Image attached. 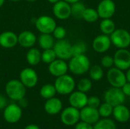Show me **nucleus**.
I'll return each mask as SVG.
<instances>
[{"instance_id":"1","label":"nucleus","mask_w":130,"mask_h":129,"mask_svg":"<svg viewBox=\"0 0 130 129\" xmlns=\"http://www.w3.org/2000/svg\"><path fill=\"white\" fill-rule=\"evenodd\" d=\"M69 70L75 75H82L88 72L91 67L89 58L85 55L73 56L68 63Z\"/></svg>"},{"instance_id":"2","label":"nucleus","mask_w":130,"mask_h":129,"mask_svg":"<svg viewBox=\"0 0 130 129\" xmlns=\"http://www.w3.org/2000/svg\"><path fill=\"white\" fill-rule=\"evenodd\" d=\"M54 86L56 93L61 95H69L74 91L76 84L75 79L71 75L66 74L56 78Z\"/></svg>"},{"instance_id":"3","label":"nucleus","mask_w":130,"mask_h":129,"mask_svg":"<svg viewBox=\"0 0 130 129\" xmlns=\"http://www.w3.org/2000/svg\"><path fill=\"white\" fill-rule=\"evenodd\" d=\"M6 95L12 100L18 101L25 97L26 87L20 80L12 79L8 81L5 85Z\"/></svg>"},{"instance_id":"4","label":"nucleus","mask_w":130,"mask_h":129,"mask_svg":"<svg viewBox=\"0 0 130 129\" xmlns=\"http://www.w3.org/2000/svg\"><path fill=\"white\" fill-rule=\"evenodd\" d=\"M110 36L112 44L117 49H127L130 46V33L126 29H116Z\"/></svg>"},{"instance_id":"5","label":"nucleus","mask_w":130,"mask_h":129,"mask_svg":"<svg viewBox=\"0 0 130 129\" xmlns=\"http://www.w3.org/2000/svg\"><path fill=\"white\" fill-rule=\"evenodd\" d=\"M57 59L69 60L72 57V44L65 39L55 42L53 47Z\"/></svg>"},{"instance_id":"6","label":"nucleus","mask_w":130,"mask_h":129,"mask_svg":"<svg viewBox=\"0 0 130 129\" xmlns=\"http://www.w3.org/2000/svg\"><path fill=\"white\" fill-rule=\"evenodd\" d=\"M107 78L109 84L113 87L121 88L127 81L124 71H122L116 67H112L108 69Z\"/></svg>"},{"instance_id":"7","label":"nucleus","mask_w":130,"mask_h":129,"mask_svg":"<svg viewBox=\"0 0 130 129\" xmlns=\"http://www.w3.org/2000/svg\"><path fill=\"white\" fill-rule=\"evenodd\" d=\"M55 19L48 15H42L35 21V27L40 33H52L56 27Z\"/></svg>"},{"instance_id":"8","label":"nucleus","mask_w":130,"mask_h":129,"mask_svg":"<svg viewBox=\"0 0 130 129\" xmlns=\"http://www.w3.org/2000/svg\"><path fill=\"white\" fill-rule=\"evenodd\" d=\"M125 100L126 96L121 88L112 87L104 94V101L113 107L120 104H123Z\"/></svg>"},{"instance_id":"9","label":"nucleus","mask_w":130,"mask_h":129,"mask_svg":"<svg viewBox=\"0 0 130 129\" xmlns=\"http://www.w3.org/2000/svg\"><path fill=\"white\" fill-rule=\"evenodd\" d=\"M114 66L122 71L130 68V52L126 49H118L113 55Z\"/></svg>"},{"instance_id":"10","label":"nucleus","mask_w":130,"mask_h":129,"mask_svg":"<svg viewBox=\"0 0 130 129\" xmlns=\"http://www.w3.org/2000/svg\"><path fill=\"white\" fill-rule=\"evenodd\" d=\"M22 116V109L16 103H11L6 106L4 109L3 117L4 119L11 124L18 122Z\"/></svg>"},{"instance_id":"11","label":"nucleus","mask_w":130,"mask_h":129,"mask_svg":"<svg viewBox=\"0 0 130 129\" xmlns=\"http://www.w3.org/2000/svg\"><path fill=\"white\" fill-rule=\"evenodd\" d=\"M61 122L68 126L76 125L80 119V111L73 106H69L62 110L60 116Z\"/></svg>"},{"instance_id":"12","label":"nucleus","mask_w":130,"mask_h":129,"mask_svg":"<svg viewBox=\"0 0 130 129\" xmlns=\"http://www.w3.org/2000/svg\"><path fill=\"white\" fill-rule=\"evenodd\" d=\"M97 11L101 19L111 18L116 12V4L113 0H101L98 5Z\"/></svg>"},{"instance_id":"13","label":"nucleus","mask_w":130,"mask_h":129,"mask_svg":"<svg viewBox=\"0 0 130 129\" xmlns=\"http://www.w3.org/2000/svg\"><path fill=\"white\" fill-rule=\"evenodd\" d=\"M20 81L26 88H33L38 82L37 73L31 68H25L20 73Z\"/></svg>"},{"instance_id":"14","label":"nucleus","mask_w":130,"mask_h":129,"mask_svg":"<svg viewBox=\"0 0 130 129\" xmlns=\"http://www.w3.org/2000/svg\"><path fill=\"white\" fill-rule=\"evenodd\" d=\"M112 45L110 36L106 34L97 36L92 42V48L98 53H104L107 52Z\"/></svg>"},{"instance_id":"15","label":"nucleus","mask_w":130,"mask_h":129,"mask_svg":"<svg viewBox=\"0 0 130 129\" xmlns=\"http://www.w3.org/2000/svg\"><path fill=\"white\" fill-rule=\"evenodd\" d=\"M53 13L59 20H66L71 16V5L63 0L53 4Z\"/></svg>"},{"instance_id":"16","label":"nucleus","mask_w":130,"mask_h":129,"mask_svg":"<svg viewBox=\"0 0 130 129\" xmlns=\"http://www.w3.org/2000/svg\"><path fill=\"white\" fill-rule=\"evenodd\" d=\"M48 70L51 75L57 78L67 74V71H69V66L65 60L56 59L53 62L49 64Z\"/></svg>"},{"instance_id":"17","label":"nucleus","mask_w":130,"mask_h":129,"mask_svg":"<svg viewBox=\"0 0 130 129\" xmlns=\"http://www.w3.org/2000/svg\"><path fill=\"white\" fill-rule=\"evenodd\" d=\"M100 119V114L98 109L86 106L81 109L80 111V119L82 121L88 122L89 124H95Z\"/></svg>"},{"instance_id":"18","label":"nucleus","mask_w":130,"mask_h":129,"mask_svg":"<svg viewBox=\"0 0 130 129\" xmlns=\"http://www.w3.org/2000/svg\"><path fill=\"white\" fill-rule=\"evenodd\" d=\"M88 99V97L85 93L77 90V91H73L72 93L70 94L69 102L71 106L81 109L87 106Z\"/></svg>"},{"instance_id":"19","label":"nucleus","mask_w":130,"mask_h":129,"mask_svg":"<svg viewBox=\"0 0 130 129\" xmlns=\"http://www.w3.org/2000/svg\"><path fill=\"white\" fill-rule=\"evenodd\" d=\"M37 42L36 35L30 30H24L18 36V43L24 48H31Z\"/></svg>"},{"instance_id":"20","label":"nucleus","mask_w":130,"mask_h":129,"mask_svg":"<svg viewBox=\"0 0 130 129\" xmlns=\"http://www.w3.org/2000/svg\"><path fill=\"white\" fill-rule=\"evenodd\" d=\"M18 44V35L12 31H4L0 33V46L5 49H10Z\"/></svg>"},{"instance_id":"21","label":"nucleus","mask_w":130,"mask_h":129,"mask_svg":"<svg viewBox=\"0 0 130 129\" xmlns=\"http://www.w3.org/2000/svg\"><path fill=\"white\" fill-rule=\"evenodd\" d=\"M62 109V101L55 97L46 100L44 104V110L49 115H56L61 112Z\"/></svg>"},{"instance_id":"22","label":"nucleus","mask_w":130,"mask_h":129,"mask_svg":"<svg viewBox=\"0 0 130 129\" xmlns=\"http://www.w3.org/2000/svg\"><path fill=\"white\" fill-rule=\"evenodd\" d=\"M113 115L114 119L121 123L126 122L130 119V110L123 104H120L113 107Z\"/></svg>"},{"instance_id":"23","label":"nucleus","mask_w":130,"mask_h":129,"mask_svg":"<svg viewBox=\"0 0 130 129\" xmlns=\"http://www.w3.org/2000/svg\"><path fill=\"white\" fill-rule=\"evenodd\" d=\"M38 44L42 49H53L55 39L52 33H41L38 37Z\"/></svg>"},{"instance_id":"24","label":"nucleus","mask_w":130,"mask_h":129,"mask_svg":"<svg viewBox=\"0 0 130 129\" xmlns=\"http://www.w3.org/2000/svg\"><path fill=\"white\" fill-rule=\"evenodd\" d=\"M26 60L31 66H35L41 62V52L36 48H30L26 54Z\"/></svg>"},{"instance_id":"25","label":"nucleus","mask_w":130,"mask_h":129,"mask_svg":"<svg viewBox=\"0 0 130 129\" xmlns=\"http://www.w3.org/2000/svg\"><path fill=\"white\" fill-rule=\"evenodd\" d=\"M99 27L102 33L110 36L116 30V24L111 18L102 19Z\"/></svg>"},{"instance_id":"26","label":"nucleus","mask_w":130,"mask_h":129,"mask_svg":"<svg viewBox=\"0 0 130 129\" xmlns=\"http://www.w3.org/2000/svg\"><path fill=\"white\" fill-rule=\"evenodd\" d=\"M85 5L84 3L77 2L71 5V16H72L75 19L80 20L82 19V14L85 9Z\"/></svg>"},{"instance_id":"27","label":"nucleus","mask_w":130,"mask_h":129,"mask_svg":"<svg viewBox=\"0 0 130 129\" xmlns=\"http://www.w3.org/2000/svg\"><path fill=\"white\" fill-rule=\"evenodd\" d=\"M99 18L100 17L97 9L93 8H85L82 14V19L84 21L88 23H94L96 22Z\"/></svg>"},{"instance_id":"28","label":"nucleus","mask_w":130,"mask_h":129,"mask_svg":"<svg viewBox=\"0 0 130 129\" xmlns=\"http://www.w3.org/2000/svg\"><path fill=\"white\" fill-rule=\"evenodd\" d=\"M88 73L90 78L94 81H99L104 77V70L102 68V66L99 65H94L91 66Z\"/></svg>"},{"instance_id":"29","label":"nucleus","mask_w":130,"mask_h":129,"mask_svg":"<svg viewBox=\"0 0 130 129\" xmlns=\"http://www.w3.org/2000/svg\"><path fill=\"white\" fill-rule=\"evenodd\" d=\"M56 94V90L54 84H44L40 90V97L46 100L55 97Z\"/></svg>"},{"instance_id":"30","label":"nucleus","mask_w":130,"mask_h":129,"mask_svg":"<svg viewBox=\"0 0 130 129\" xmlns=\"http://www.w3.org/2000/svg\"><path fill=\"white\" fill-rule=\"evenodd\" d=\"M94 129H117L115 122L110 119L98 120L94 126Z\"/></svg>"},{"instance_id":"31","label":"nucleus","mask_w":130,"mask_h":129,"mask_svg":"<svg viewBox=\"0 0 130 129\" xmlns=\"http://www.w3.org/2000/svg\"><path fill=\"white\" fill-rule=\"evenodd\" d=\"M56 59H57V57L53 49H43V51L41 52V61L46 64L49 65Z\"/></svg>"},{"instance_id":"32","label":"nucleus","mask_w":130,"mask_h":129,"mask_svg":"<svg viewBox=\"0 0 130 129\" xmlns=\"http://www.w3.org/2000/svg\"><path fill=\"white\" fill-rule=\"evenodd\" d=\"M100 116H102L104 118H107L113 114V106H112L110 104L107 103H104L100 105V106L98 108Z\"/></svg>"},{"instance_id":"33","label":"nucleus","mask_w":130,"mask_h":129,"mask_svg":"<svg viewBox=\"0 0 130 129\" xmlns=\"http://www.w3.org/2000/svg\"><path fill=\"white\" fill-rule=\"evenodd\" d=\"M78 90L83 93H88L92 88V82L88 78H82L77 84Z\"/></svg>"},{"instance_id":"34","label":"nucleus","mask_w":130,"mask_h":129,"mask_svg":"<svg viewBox=\"0 0 130 129\" xmlns=\"http://www.w3.org/2000/svg\"><path fill=\"white\" fill-rule=\"evenodd\" d=\"M87 51V45L83 41H78L72 45V56L85 54Z\"/></svg>"},{"instance_id":"35","label":"nucleus","mask_w":130,"mask_h":129,"mask_svg":"<svg viewBox=\"0 0 130 129\" xmlns=\"http://www.w3.org/2000/svg\"><path fill=\"white\" fill-rule=\"evenodd\" d=\"M52 35L53 36L54 39L59 40H63L65 39L66 36V30L61 26H56L54 30L52 33Z\"/></svg>"},{"instance_id":"36","label":"nucleus","mask_w":130,"mask_h":129,"mask_svg":"<svg viewBox=\"0 0 130 129\" xmlns=\"http://www.w3.org/2000/svg\"><path fill=\"white\" fill-rule=\"evenodd\" d=\"M101 65L103 68H105L107 69L112 68L114 65L113 57L110 55L104 56L101 59Z\"/></svg>"},{"instance_id":"37","label":"nucleus","mask_w":130,"mask_h":129,"mask_svg":"<svg viewBox=\"0 0 130 129\" xmlns=\"http://www.w3.org/2000/svg\"><path fill=\"white\" fill-rule=\"evenodd\" d=\"M101 104V100L98 97L92 96V97H88V104H87V106H88L90 107L98 109L100 106Z\"/></svg>"},{"instance_id":"38","label":"nucleus","mask_w":130,"mask_h":129,"mask_svg":"<svg viewBox=\"0 0 130 129\" xmlns=\"http://www.w3.org/2000/svg\"><path fill=\"white\" fill-rule=\"evenodd\" d=\"M75 129H94V126L91 124L82 121L81 122H78L76 124Z\"/></svg>"},{"instance_id":"39","label":"nucleus","mask_w":130,"mask_h":129,"mask_svg":"<svg viewBox=\"0 0 130 129\" xmlns=\"http://www.w3.org/2000/svg\"><path fill=\"white\" fill-rule=\"evenodd\" d=\"M121 90H123V92L126 97H130V82L126 81V84L121 87Z\"/></svg>"},{"instance_id":"40","label":"nucleus","mask_w":130,"mask_h":129,"mask_svg":"<svg viewBox=\"0 0 130 129\" xmlns=\"http://www.w3.org/2000/svg\"><path fill=\"white\" fill-rule=\"evenodd\" d=\"M7 106V100L3 95H0V109H4Z\"/></svg>"},{"instance_id":"41","label":"nucleus","mask_w":130,"mask_h":129,"mask_svg":"<svg viewBox=\"0 0 130 129\" xmlns=\"http://www.w3.org/2000/svg\"><path fill=\"white\" fill-rule=\"evenodd\" d=\"M18 102V105H19L21 108H25V107H27V104H28L27 100L25 97L21 98V99L19 100Z\"/></svg>"},{"instance_id":"42","label":"nucleus","mask_w":130,"mask_h":129,"mask_svg":"<svg viewBox=\"0 0 130 129\" xmlns=\"http://www.w3.org/2000/svg\"><path fill=\"white\" fill-rule=\"evenodd\" d=\"M24 129H40V127L35 124H30V125H27L25 128Z\"/></svg>"},{"instance_id":"43","label":"nucleus","mask_w":130,"mask_h":129,"mask_svg":"<svg viewBox=\"0 0 130 129\" xmlns=\"http://www.w3.org/2000/svg\"><path fill=\"white\" fill-rule=\"evenodd\" d=\"M125 74H126V81H127L128 82H130V68H129L126 70V72Z\"/></svg>"},{"instance_id":"44","label":"nucleus","mask_w":130,"mask_h":129,"mask_svg":"<svg viewBox=\"0 0 130 129\" xmlns=\"http://www.w3.org/2000/svg\"><path fill=\"white\" fill-rule=\"evenodd\" d=\"M63 1H65V2H66L69 3L70 5H72V4H73V3H75V2H79L80 0H63Z\"/></svg>"},{"instance_id":"45","label":"nucleus","mask_w":130,"mask_h":129,"mask_svg":"<svg viewBox=\"0 0 130 129\" xmlns=\"http://www.w3.org/2000/svg\"><path fill=\"white\" fill-rule=\"evenodd\" d=\"M49 2H50V3H52V4H55L56 2H59V0H47Z\"/></svg>"},{"instance_id":"46","label":"nucleus","mask_w":130,"mask_h":129,"mask_svg":"<svg viewBox=\"0 0 130 129\" xmlns=\"http://www.w3.org/2000/svg\"><path fill=\"white\" fill-rule=\"evenodd\" d=\"M5 0H0V8L4 5V3H5Z\"/></svg>"},{"instance_id":"47","label":"nucleus","mask_w":130,"mask_h":129,"mask_svg":"<svg viewBox=\"0 0 130 129\" xmlns=\"http://www.w3.org/2000/svg\"><path fill=\"white\" fill-rule=\"evenodd\" d=\"M27 2H35L36 1H37V0H26Z\"/></svg>"},{"instance_id":"48","label":"nucleus","mask_w":130,"mask_h":129,"mask_svg":"<svg viewBox=\"0 0 130 129\" xmlns=\"http://www.w3.org/2000/svg\"><path fill=\"white\" fill-rule=\"evenodd\" d=\"M9 1H11V2H18L20 0H9Z\"/></svg>"}]
</instances>
